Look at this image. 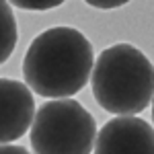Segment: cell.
<instances>
[{"label":"cell","instance_id":"ba28073f","mask_svg":"<svg viewBox=\"0 0 154 154\" xmlns=\"http://www.w3.org/2000/svg\"><path fill=\"white\" fill-rule=\"evenodd\" d=\"M86 4L95 6V8H103V11H109V8H119V6H125L130 0H84Z\"/></svg>","mask_w":154,"mask_h":154},{"label":"cell","instance_id":"52a82bcc","mask_svg":"<svg viewBox=\"0 0 154 154\" xmlns=\"http://www.w3.org/2000/svg\"><path fill=\"white\" fill-rule=\"evenodd\" d=\"M6 2H11L12 6L25 8V11H49V8L64 4L66 0H6Z\"/></svg>","mask_w":154,"mask_h":154},{"label":"cell","instance_id":"9c48e42d","mask_svg":"<svg viewBox=\"0 0 154 154\" xmlns=\"http://www.w3.org/2000/svg\"><path fill=\"white\" fill-rule=\"evenodd\" d=\"M0 154H29L27 148L17 144H0Z\"/></svg>","mask_w":154,"mask_h":154},{"label":"cell","instance_id":"277c9868","mask_svg":"<svg viewBox=\"0 0 154 154\" xmlns=\"http://www.w3.org/2000/svg\"><path fill=\"white\" fill-rule=\"evenodd\" d=\"M93 146V154H154V130L136 115H119L101 128Z\"/></svg>","mask_w":154,"mask_h":154},{"label":"cell","instance_id":"7a4b0ae2","mask_svg":"<svg viewBox=\"0 0 154 154\" xmlns=\"http://www.w3.org/2000/svg\"><path fill=\"white\" fill-rule=\"evenodd\" d=\"M95 101L113 115H138L152 103V62L138 48L117 43L103 49L91 72Z\"/></svg>","mask_w":154,"mask_h":154},{"label":"cell","instance_id":"3957f363","mask_svg":"<svg viewBox=\"0 0 154 154\" xmlns=\"http://www.w3.org/2000/svg\"><path fill=\"white\" fill-rule=\"evenodd\" d=\"M95 117L74 99H54L35 111L31 148L35 154H91Z\"/></svg>","mask_w":154,"mask_h":154},{"label":"cell","instance_id":"6da1fadb","mask_svg":"<svg viewBox=\"0 0 154 154\" xmlns=\"http://www.w3.org/2000/svg\"><path fill=\"white\" fill-rule=\"evenodd\" d=\"M93 45L74 27H51L39 33L23 58L29 91L45 99H68L91 80Z\"/></svg>","mask_w":154,"mask_h":154},{"label":"cell","instance_id":"5b68a950","mask_svg":"<svg viewBox=\"0 0 154 154\" xmlns=\"http://www.w3.org/2000/svg\"><path fill=\"white\" fill-rule=\"evenodd\" d=\"M35 117V101L29 86L0 78V144H11L27 134Z\"/></svg>","mask_w":154,"mask_h":154},{"label":"cell","instance_id":"8992f818","mask_svg":"<svg viewBox=\"0 0 154 154\" xmlns=\"http://www.w3.org/2000/svg\"><path fill=\"white\" fill-rule=\"evenodd\" d=\"M17 21H14V12L11 4L6 0H0V64H4L11 58V54L17 48Z\"/></svg>","mask_w":154,"mask_h":154}]
</instances>
